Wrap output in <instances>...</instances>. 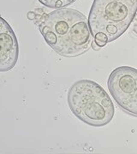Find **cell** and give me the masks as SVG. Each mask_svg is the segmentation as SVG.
<instances>
[{"label":"cell","mask_w":137,"mask_h":154,"mask_svg":"<svg viewBox=\"0 0 137 154\" xmlns=\"http://www.w3.org/2000/svg\"><path fill=\"white\" fill-rule=\"evenodd\" d=\"M137 0H94L88 24L93 40L103 47L125 33L135 17Z\"/></svg>","instance_id":"7a4b0ae2"},{"label":"cell","mask_w":137,"mask_h":154,"mask_svg":"<svg viewBox=\"0 0 137 154\" xmlns=\"http://www.w3.org/2000/svg\"><path fill=\"white\" fill-rule=\"evenodd\" d=\"M107 87L116 103L127 114L137 117V69L116 68L110 74Z\"/></svg>","instance_id":"277c9868"},{"label":"cell","mask_w":137,"mask_h":154,"mask_svg":"<svg viewBox=\"0 0 137 154\" xmlns=\"http://www.w3.org/2000/svg\"><path fill=\"white\" fill-rule=\"evenodd\" d=\"M76 0H39L40 4L51 9H62L70 5Z\"/></svg>","instance_id":"8992f818"},{"label":"cell","mask_w":137,"mask_h":154,"mask_svg":"<svg viewBox=\"0 0 137 154\" xmlns=\"http://www.w3.org/2000/svg\"><path fill=\"white\" fill-rule=\"evenodd\" d=\"M67 101L72 113L89 126L107 125L114 116V105L110 96L93 81L76 82L68 92Z\"/></svg>","instance_id":"3957f363"},{"label":"cell","mask_w":137,"mask_h":154,"mask_svg":"<svg viewBox=\"0 0 137 154\" xmlns=\"http://www.w3.org/2000/svg\"><path fill=\"white\" fill-rule=\"evenodd\" d=\"M38 26L45 42L62 57L86 53L93 40L88 18L74 9L62 8L44 14Z\"/></svg>","instance_id":"6da1fadb"},{"label":"cell","mask_w":137,"mask_h":154,"mask_svg":"<svg viewBox=\"0 0 137 154\" xmlns=\"http://www.w3.org/2000/svg\"><path fill=\"white\" fill-rule=\"evenodd\" d=\"M19 46L13 29L4 18L0 22V71H10L17 64Z\"/></svg>","instance_id":"5b68a950"},{"label":"cell","mask_w":137,"mask_h":154,"mask_svg":"<svg viewBox=\"0 0 137 154\" xmlns=\"http://www.w3.org/2000/svg\"><path fill=\"white\" fill-rule=\"evenodd\" d=\"M91 47H92V48H93L94 51H99V50H100V48H101V47H100L99 45L97 44V43H96L94 40H93V42H92Z\"/></svg>","instance_id":"52a82bcc"}]
</instances>
